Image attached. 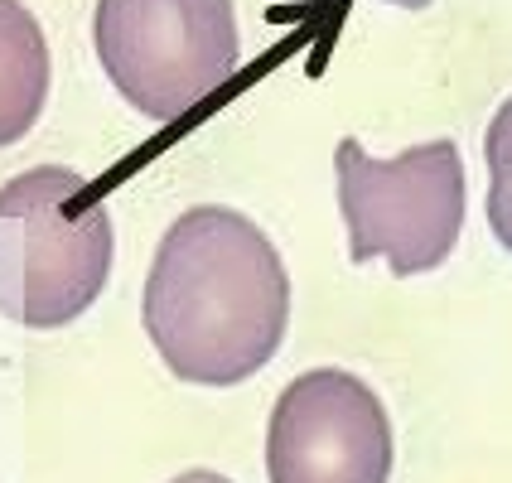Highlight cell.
I'll return each mask as SVG.
<instances>
[{"label": "cell", "mask_w": 512, "mask_h": 483, "mask_svg": "<svg viewBox=\"0 0 512 483\" xmlns=\"http://www.w3.org/2000/svg\"><path fill=\"white\" fill-rule=\"evenodd\" d=\"M484 160H488V228L512 252V97L488 121Z\"/></svg>", "instance_id": "7"}, {"label": "cell", "mask_w": 512, "mask_h": 483, "mask_svg": "<svg viewBox=\"0 0 512 483\" xmlns=\"http://www.w3.org/2000/svg\"><path fill=\"white\" fill-rule=\"evenodd\" d=\"M387 5H401V10H426L430 0H387Z\"/></svg>", "instance_id": "9"}, {"label": "cell", "mask_w": 512, "mask_h": 483, "mask_svg": "<svg viewBox=\"0 0 512 483\" xmlns=\"http://www.w3.org/2000/svg\"><path fill=\"white\" fill-rule=\"evenodd\" d=\"M339 208L353 261L382 256L397 281L435 271L464 232V160L455 141H426L397 160H372L339 141Z\"/></svg>", "instance_id": "4"}, {"label": "cell", "mask_w": 512, "mask_h": 483, "mask_svg": "<svg viewBox=\"0 0 512 483\" xmlns=\"http://www.w3.org/2000/svg\"><path fill=\"white\" fill-rule=\"evenodd\" d=\"M116 228L78 170L39 165L0 184V314L20 329H63L107 290Z\"/></svg>", "instance_id": "2"}, {"label": "cell", "mask_w": 512, "mask_h": 483, "mask_svg": "<svg viewBox=\"0 0 512 483\" xmlns=\"http://www.w3.org/2000/svg\"><path fill=\"white\" fill-rule=\"evenodd\" d=\"M271 483H387L392 421L363 377L314 368L276 397L266 426Z\"/></svg>", "instance_id": "5"}, {"label": "cell", "mask_w": 512, "mask_h": 483, "mask_svg": "<svg viewBox=\"0 0 512 483\" xmlns=\"http://www.w3.org/2000/svg\"><path fill=\"white\" fill-rule=\"evenodd\" d=\"M165 368L194 387H237L276 358L290 276L276 242L232 208H189L160 237L141 300Z\"/></svg>", "instance_id": "1"}, {"label": "cell", "mask_w": 512, "mask_h": 483, "mask_svg": "<svg viewBox=\"0 0 512 483\" xmlns=\"http://www.w3.org/2000/svg\"><path fill=\"white\" fill-rule=\"evenodd\" d=\"M92 44L112 87L150 121H184L237 73L232 0H97Z\"/></svg>", "instance_id": "3"}, {"label": "cell", "mask_w": 512, "mask_h": 483, "mask_svg": "<svg viewBox=\"0 0 512 483\" xmlns=\"http://www.w3.org/2000/svg\"><path fill=\"white\" fill-rule=\"evenodd\" d=\"M49 102V44L25 0H0V145L29 136Z\"/></svg>", "instance_id": "6"}, {"label": "cell", "mask_w": 512, "mask_h": 483, "mask_svg": "<svg viewBox=\"0 0 512 483\" xmlns=\"http://www.w3.org/2000/svg\"><path fill=\"white\" fill-rule=\"evenodd\" d=\"M174 483H228L223 474H213V469H189V474H179Z\"/></svg>", "instance_id": "8"}]
</instances>
